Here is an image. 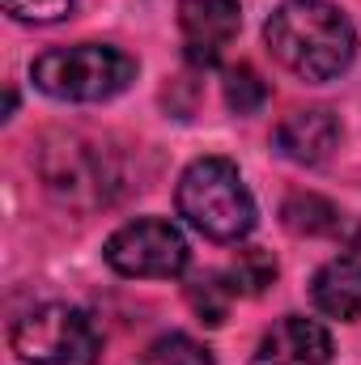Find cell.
<instances>
[{"instance_id": "9", "label": "cell", "mask_w": 361, "mask_h": 365, "mask_svg": "<svg viewBox=\"0 0 361 365\" xmlns=\"http://www.w3.org/2000/svg\"><path fill=\"white\" fill-rule=\"evenodd\" d=\"M310 302L327 319L357 323L361 319V259L357 255H336L327 259L310 280Z\"/></svg>"}, {"instance_id": "2", "label": "cell", "mask_w": 361, "mask_h": 365, "mask_svg": "<svg viewBox=\"0 0 361 365\" xmlns=\"http://www.w3.org/2000/svg\"><path fill=\"white\" fill-rule=\"evenodd\" d=\"M179 217L208 242H243L255 230V200L230 158H200L175 191Z\"/></svg>"}, {"instance_id": "10", "label": "cell", "mask_w": 361, "mask_h": 365, "mask_svg": "<svg viewBox=\"0 0 361 365\" xmlns=\"http://www.w3.org/2000/svg\"><path fill=\"white\" fill-rule=\"evenodd\" d=\"M280 217H285V225L293 234H336L340 230V208L332 200H323V195H310V191L289 195Z\"/></svg>"}, {"instance_id": "12", "label": "cell", "mask_w": 361, "mask_h": 365, "mask_svg": "<svg viewBox=\"0 0 361 365\" xmlns=\"http://www.w3.org/2000/svg\"><path fill=\"white\" fill-rule=\"evenodd\" d=\"M230 297H234L230 276H200V280L187 284V302H191V310H195L208 327L225 323V314H230Z\"/></svg>"}, {"instance_id": "7", "label": "cell", "mask_w": 361, "mask_h": 365, "mask_svg": "<svg viewBox=\"0 0 361 365\" xmlns=\"http://www.w3.org/2000/svg\"><path fill=\"white\" fill-rule=\"evenodd\" d=\"M332 361V331L315 319L285 314L272 331H264L251 365H327Z\"/></svg>"}, {"instance_id": "4", "label": "cell", "mask_w": 361, "mask_h": 365, "mask_svg": "<svg viewBox=\"0 0 361 365\" xmlns=\"http://www.w3.org/2000/svg\"><path fill=\"white\" fill-rule=\"evenodd\" d=\"M9 344L26 365H86L98 353V331L86 310L47 302L13 323Z\"/></svg>"}, {"instance_id": "8", "label": "cell", "mask_w": 361, "mask_h": 365, "mask_svg": "<svg viewBox=\"0 0 361 365\" xmlns=\"http://www.w3.org/2000/svg\"><path fill=\"white\" fill-rule=\"evenodd\" d=\"M276 149L280 158L298 162V166H319L336 153L340 145V123L327 106H306V110H293L276 123Z\"/></svg>"}, {"instance_id": "11", "label": "cell", "mask_w": 361, "mask_h": 365, "mask_svg": "<svg viewBox=\"0 0 361 365\" xmlns=\"http://www.w3.org/2000/svg\"><path fill=\"white\" fill-rule=\"evenodd\" d=\"M272 280H276V259H272L264 247H243V251L234 255V264H230V284H234V293L255 297V293L268 289Z\"/></svg>"}, {"instance_id": "5", "label": "cell", "mask_w": 361, "mask_h": 365, "mask_svg": "<svg viewBox=\"0 0 361 365\" xmlns=\"http://www.w3.org/2000/svg\"><path fill=\"white\" fill-rule=\"evenodd\" d=\"M106 264L128 280H175L187 268L191 251L175 221L166 217H136L106 238Z\"/></svg>"}, {"instance_id": "1", "label": "cell", "mask_w": 361, "mask_h": 365, "mask_svg": "<svg viewBox=\"0 0 361 365\" xmlns=\"http://www.w3.org/2000/svg\"><path fill=\"white\" fill-rule=\"evenodd\" d=\"M264 43L280 68L310 86L336 81L357 56V30L332 0H280L264 21Z\"/></svg>"}, {"instance_id": "14", "label": "cell", "mask_w": 361, "mask_h": 365, "mask_svg": "<svg viewBox=\"0 0 361 365\" xmlns=\"http://www.w3.org/2000/svg\"><path fill=\"white\" fill-rule=\"evenodd\" d=\"M225 102H230V110H238V115H255V110L268 102L264 77H260L251 64L230 68V73H225Z\"/></svg>"}, {"instance_id": "15", "label": "cell", "mask_w": 361, "mask_h": 365, "mask_svg": "<svg viewBox=\"0 0 361 365\" xmlns=\"http://www.w3.org/2000/svg\"><path fill=\"white\" fill-rule=\"evenodd\" d=\"M4 13L30 26H51L73 13V0H4Z\"/></svg>"}, {"instance_id": "3", "label": "cell", "mask_w": 361, "mask_h": 365, "mask_svg": "<svg viewBox=\"0 0 361 365\" xmlns=\"http://www.w3.org/2000/svg\"><path fill=\"white\" fill-rule=\"evenodd\" d=\"M30 77L47 98L60 102H106L136 81V60L111 43H77L43 51Z\"/></svg>"}, {"instance_id": "13", "label": "cell", "mask_w": 361, "mask_h": 365, "mask_svg": "<svg viewBox=\"0 0 361 365\" xmlns=\"http://www.w3.org/2000/svg\"><path fill=\"white\" fill-rule=\"evenodd\" d=\"M141 365H213V357H208V349L200 340H191L183 331H171V336H158L145 349Z\"/></svg>"}, {"instance_id": "6", "label": "cell", "mask_w": 361, "mask_h": 365, "mask_svg": "<svg viewBox=\"0 0 361 365\" xmlns=\"http://www.w3.org/2000/svg\"><path fill=\"white\" fill-rule=\"evenodd\" d=\"M238 26H243L238 0H179L183 56L195 68L221 64L225 47L238 38Z\"/></svg>"}]
</instances>
